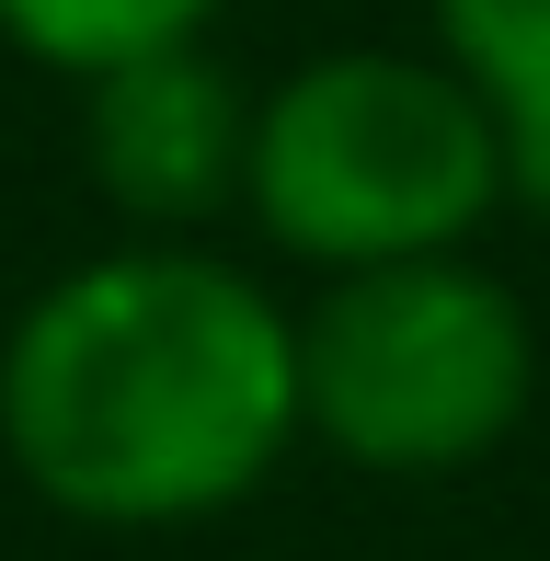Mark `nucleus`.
I'll list each match as a JSON object with an SVG mask.
<instances>
[{
	"mask_svg": "<svg viewBox=\"0 0 550 561\" xmlns=\"http://www.w3.org/2000/svg\"><path fill=\"white\" fill-rule=\"evenodd\" d=\"M0 458L69 527L161 539L298 458V298L207 241H115L0 333Z\"/></svg>",
	"mask_w": 550,
	"mask_h": 561,
	"instance_id": "nucleus-1",
	"label": "nucleus"
},
{
	"mask_svg": "<svg viewBox=\"0 0 550 561\" xmlns=\"http://www.w3.org/2000/svg\"><path fill=\"white\" fill-rule=\"evenodd\" d=\"M241 218L310 287L470 252L505 218V138L436 46H310L253 104Z\"/></svg>",
	"mask_w": 550,
	"mask_h": 561,
	"instance_id": "nucleus-2",
	"label": "nucleus"
},
{
	"mask_svg": "<svg viewBox=\"0 0 550 561\" xmlns=\"http://www.w3.org/2000/svg\"><path fill=\"white\" fill-rule=\"evenodd\" d=\"M539 413V321L470 252L321 275L298 298V447L367 481H459Z\"/></svg>",
	"mask_w": 550,
	"mask_h": 561,
	"instance_id": "nucleus-3",
	"label": "nucleus"
},
{
	"mask_svg": "<svg viewBox=\"0 0 550 561\" xmlns=\"http://www.w3.org/2000/svg\"><path fill=\"white\" fill-rule=\"evenodd\" d=\"M253 104H264V81H241V69L218 58V35L81 81V172H92V195H104L138 241H195L207 218L241 207Z\"/></svg>",
	"mask_w": 550,
	"mask_h": 561,
	"instance_id": "nucleus-4",
	"label": "nucleus"
},
{
	"mask_svg": "<svg viewBox=\"0 0 550 561\" xmlns=\"http://www.w3.org/2000/svg\"><path fill=\"white\" fill-rule=\"evenodd\" d=\"M424 35L505 138V207L550 218V0H424Z\"/></svg>",
	"mask_w": 550,
	"mask_h": 561,
	"instance_id": "nucleus-5",
	"label": "nucleus"
},
{
	"mask_svg": "<svg viewBox=\"0 0 550 561\" xmlns=\"http://www.w3.org/2000/svg\"><path fill=\"white\" fill-rule=\"evenodd\" d=\"M230 0H0V46L35 69H58L69 92L104 81L127 58H161V46H207Z\"/></svg>",
	"mask_w": 550,
	"mask_h": 561,
	"instance_id": "nucleus-6",
	"label": "nucleus"
}]
</instances>
